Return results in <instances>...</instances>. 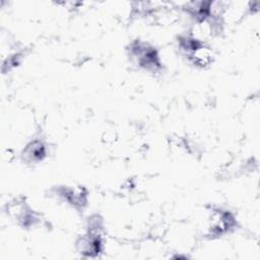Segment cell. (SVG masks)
I'll return each mask as SVG.
<instances>
[{
  "instance_id": "277c9868",
  "label": "cell",
  "mask_w": 260,
  "mask_h": 260,
  "mask_svg": "<svg viewBox=\"0 0 260 260\" xmlns=\"http://www.w3.org/2000/svg\"><path fill=\"white\" fill-rule=\"evenodd\" d=\"M60 195L70 203L72 206L75 207H83L86 205L87 195L86 191L82 187H72V188H65L61 190Z\"/></svg>"
},
{
  "instance_id": "3957f363",
  "label": "cell",
  "mask_w": 260,
  "mask_h": 260,
  "mask_svg": "<svg viewBox=\"0 0 260 260\" xmlns=\"http://www.w3.org/2000/svg\"><path fill=\"white\" fill-rule=\"evenodd\" d=\"M47 153L45 143L40 139L30 141L22 151V157L28 162H38L42 160Z\"/></svg>"
},
{
  "instance_id": "7a4b0ae2",
  "label": "cell",
  "mask_w": 260,
  "mask_h": 260,
  "mask_svg": "<svg viewBox=\"0 0 260 260\" xmlns=\"http://www.w3.org/2000/svg\"><path fill=\"white\" fill-rule=\"evenodd\" d=\"M130 54L142 68L156 71L160 67L157 52L147 43L140 41L132 43L130 46Z\"/></svg>"
},
{
  "instance_id": "6da1fadb",
  "label": "cell",
  "mask_w": 260,
  "mask_h": 260,
  "mask_svg": "<svg viewBox=\"0 0 260 260\" xmlns=\"http://www.w3.org/2000/svg\"><path fill=\"white\" fill-rule=\"evenodd\" d=\"M236 225L233 214L221 208H211L208 211L206 230L210 237H220L229 233Z\"/></svg>"
}]
</instances>
